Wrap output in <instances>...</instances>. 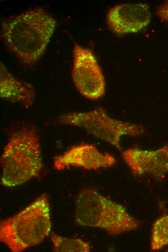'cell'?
I'll use <instances>...</instances> for the list:
<instances>
[{
	"label": "cell",
	"instance_id": "cell-5",
	"mask_svg": "<svg viewBox=\"0 0 168 252\" xmlns=\"http://www.w3.org/2000/svg\"><path fill=\"white\" fill-rule=\"evenodd\" d=\"M57 123L82 128L94 137L121 150L123 136L139 137L144 135L143 126L116 120L109 116L101 107L87 112H70L59 117Z\"/></svg>",
	"mask_w": 168,
	"mask_h": 252
},
{
	"label": "cell",
	"instance_id": "cell-3",
	"mask_svg": "<svg viewBox=\"0 0 168 252\" xmlns=\"http://www.w3.org/2000/svg\"><path fill=\"white\" fill-rule=\"evenodd\" d=\"M49 199L42 193L14 215L1 220L0 241L13 252L40 244L50 233Z\"/></svg>",
	"mask_w": 168,
	"mask_h": 252
},
{
	"label": "cell",
	"instance_id": "cell-8",
	"mask_svg": "<svg viewBox=\"0 0 168 252\" xmlns=\"http://www.w3.org/2000/svg\"><path fill=\"white\" fill-rule=\"evenodd\" d=\"M151 20L149 6L145 3H128L111 8L107 16L110 29L117 34L137 32Z\"/></svg>",
	"mask_w": 168,
	"mask_h": 252
},
{
	"label": "cell",
	"instance_id": "cell-6",
	"mask_svg": "<svg viewBox=\"0 0 168 252\" xmlns=\"http://www.w3.org/2000/svg\"><path fill=\"white\" fill-rule=\"evenodd\" d=\"M71 76L74 85L84 97L98 99L105 92L102 71L93 52L75 43Z\"/></svg>",
	"mask_w": 168,
	"mask_h": 252
},
{
	"label": "cell",
	"instance_id": "cell-11",
	"mask_svg": "<svg viewBox=\"0 0 168 252\" xmlns=\"http://www.w3.org/2000/svg\"><path fill=\"white\" fill-rule=\"evenodd\" d=\"M51 240L53 249L56 252H89L90 245L80 239L63 237L53 234Z\"/></svg>",
	"mask_w": 168,
	"mask_h": 252
},
{
	"label": "cell",
	"instance_id": "cell-2",
	"mask_svg": "<svg viewBox=\"0 0 168 252\" xmlns=\"http://www.w3.org/2000/svg\"><path fill=\"white\" fill-rule=\"evenodd\" d=\"M1 184L19 186L38 177L42 168L40 140L36 127L24 125L11 131L0 157Z\"/></svg>",
	"mask_w": 168,
	"mask_h": 252
},
{
	"label": "cell",
	"instance_id": "cell-7",
	"mask_svg": "<svg viewBox=\"0 0 168 252\" xmlns=\"http://www.w3.org/2000/svg\"><path fill=\"white\" fill-rule=\"evenodd\" d=\"M115 162L116 159L112 155L103 153L94 145L87 143L73 145L54 158V166L57 170L70 167L97 170L110 167Z\"/></svg>",
	"mask_w": 168,
	"mask_h": 252
},
{
	"label": "cell",
	"instance_id": "cell-1",
	"mask_svg": "<svg viewBox=\"0 0 168 252\" xmlns=\"http://www.w3.org/2000/svg\"><path fill=\"white\" fill-rule=\"evenodd\" d=\"M56 26L52 16L37 8L3 22L1 33L10 50L24 63L31 64L44 53Z\"/></svg>",
	"mask_w": 168,
	"mask_h": 252
},
{
	"label": "cell",
	"instance_id": "cell-4",
	"mask_svg": "<svg viewBox=\"0 0 168 252\" xmlns=\"http://www.w3.org/2000/svg\"><path fill=\"white\" fill-rule=\"evenodd\" d=\"M75 220L81 226L101 228L112 236L136 230L140 222L122 205L93 189H84L78 195Z\"/></svg>",
	"mask_w": 168,
	"mask_h": 252
},
{
	"label": "cell",
	"instance_id": "cell-10",
	"mask_svg": "<svg viewBox=\"0 0 168 252\" xmlns=\"http://www.w3.org/2000/svg\"><path fill=\"white\" fill-rule=\"evenodd\" d=\"M0 97L12 102L30 107L35 98V90L32 84L15 78L0 62Z\"/></svg>",
	"mask_w": 168,
	"mask_h": 252
},
{
	"label": "cell",
	"instance_id": "cell-13",
	"mask_svg": "<svg viewBox=\"0 0 168 252\" xmlns=\"http://www.w3.org/2000/svg\"><path fill=\"white\" fill-rule=\"evenodd\" d=\"M156 14L162 19L168 22V0L157 6Z\"/></svg>",
	"mask_w": 168,
	"mask_h": 252
},
{
	"label": "cell",
	"instance_id": "cell-12",
	"mask_svg": "<svg viewBox=\"0 0 168 252\" xmlns=\"http://www.w3.org/2000/svg\"><path fill=\"white\" fill-rule=\"evenodd\" d=\"M168 245V215L158 218L154 223L152 229L151 249L158 251Z\"/></svg>",
	"mask_w": 168,
	"mask_h": 252
},
{
	"label": "cell",
	"instance_id": "cell-9",
	"mask_svg": "<svg viewBox=\"0 0 168 252\" xmlns=\"http://www.w3.org/2000/svg\"><path fill=\"white\" fill-rule=\"evenodd\" d=\"M121 155L135 175L149 174L161 178L168 173V144L154 150L131 148L122 151Z\"/></svg>",
	"mask_w": 168,
	"mask_h": 252
}]
</instances>
